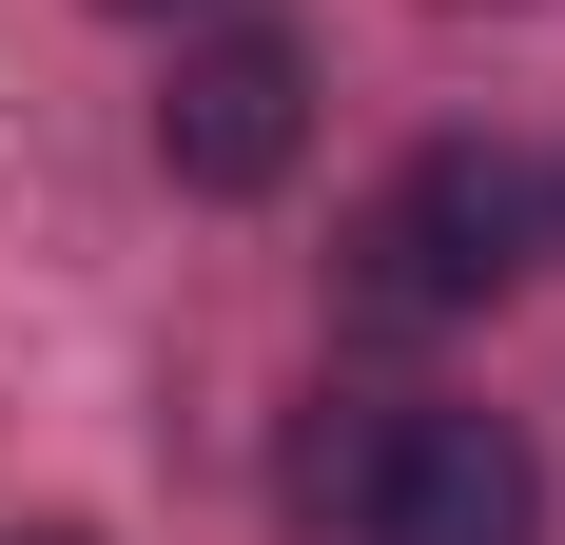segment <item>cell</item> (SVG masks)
I'll use <instances>...</instances> for the list:
<instances>
[{"instance_id": "obj_4", "label": "cell", "mask_w": 565, "mask_h": 545, "mask_svg": "<svg viewBox=\"0 0 565 545\" xmlns=\"http://www.w3.org/2000/svg\"><path fill=\"white\" fill-rule=\"evenodd\" d=\"M40 545H98V526H40Z\"/></svg>"}, {"instance_id": "obj_1", "label": "cell", "mask_w": 565, "mask_h": 545, "mask_svg": "<svg viewBox=\"0 0 565 545\" xmlns=\"http://www.w3.org/2000/svg\"><path fill=\"white\" fill-rule=\"evenodd\" d=\"M292 526H332V545H546V468H526L508 409L312 389V429H292Z\"/></svg>"}, {"instance_id": "obj_3", "label": "cell", "mask_w": 565, "mask_h": 545, "mask_svg": "<svg viewBox=\"0 0 565 545\" xmlns=\"http://www.w3.org/2000/svg\"><path fill=\"white\" fill-rule=\"evenodd\" d=\"M292 137H312V58H292L274 20L195 40V58H175V98H157V175H175V195H274Z\"/></svg>"}, {"instance_id": "obj_5", "label": "cell", "mask_w": 565, "mask_h": 545, "mask_svg": "<svg viewBox=\"0 0 565 545\" xmlns=\"http://www.w3.org/2000/svg\"><path fill=\"white\" fill-rule=\"evenodd\" d=\"M117 20H157V0H117Z\"/></svg>"}, {"instance_id": "obj_2", "label": "cell", "mask_w": 565, "mask_h": 545, "mask_svg": "<svg viewBox=\"0 0 565 545\" xmlns=\"http://www.w3.org/2000/svg\"><path fill=\"white\" fill-rule=\"evenodd\" d=\"M546 254V175L508 157V137H429V157H391V195L351 215V292L371 312H488L508 272Z\"/></svg>"}]
</instances>
